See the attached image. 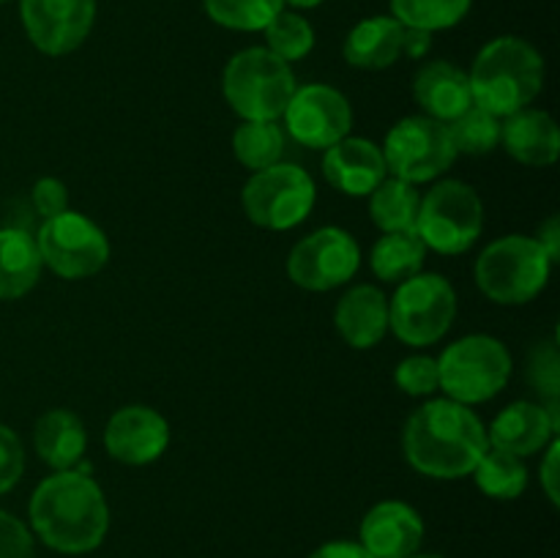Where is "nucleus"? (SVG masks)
Listing matches in <instances>:
<instances>
[{
	"label": "nucleus",
	"mask_w": 560,
	"mask_h": 558,
	"mask_svg": "<svg viewBox=\"0 0 560 558\" xmlns=\"http://www.w3.org/2000/svg\"><path fill=\"white\" fill-rule=\"evenodd\" d=\"M31 528L38 539L66 556L96 550L109 528V509L102 487L82 470H55L33 490Z\"/></svg>",
	"instance_id": "f257e3e1"
},
{
	"label": "nucleus",
	"mask_w": 560,
	"mask_h": 558,
	"mask_svg": "<svg viewBox=\"0 0 560 558\" xmlns=\"http://www.w3.org/2000/svg\"><path fill=\"white\" fill-rule=\"evenodd\" d=\"M490 449L479 416L454 399H432L416 408L402 432L405 460L432 479H463L474 474Z\"/></svg>",
	"instance_id": "f03ea898"
},
{
	"label": "nucleus",
	"mask_w": 560,
	"mask_h": 558,
	"mask_svg": "<svg viewBox=\"0 0 560 558\" xmlns=\"http://www.w3.org/2000/svg\"><path fill=\"white\" fill-rule=\"evenodd\" d=\"M468 77L474 104L495 118H509L528 109L545 88V58L525 38L501 36L481 47Z\"/></svg>",
	"instance_id": "7ed1b4c3"
},
{
	"label": "nucleus",
	"mask_w": 560,
	"mask_h": 558,
	"mask_svg": "<svg viewBox=\"0 0 560 558\" xmlns=\"http://www.w3.org/2000/svg\"><path fill=\"white\" fill-rule=\"evenodd\" d=\"M293 69L266 47H249L224 66L222 91L244 120H279L293 98Z\"/></svg>",
	"instance_id": "20e7f679"
},
{
	"label": "nucleus",
	"mask_w": 560,
	"mask_h": 558,
	"mask_svg": "<svg viewBox=\"0 0 560 558\" xmlns=\"http://www.w3.org/2000/svg\"><path fill=\"white\" fill-rule=\"evenodd\" d=\"M476 284L495 304H528L550 279L552 260L530 235H503L476 260Z\"/></svg>",
	"instance_id": "39448f33"
},
{
	"label": "nucleus",
	"mask_w": 560,
	"mask_h": 558,
	"mask_svg": "<svg viewBox=\"0 0 560 558\" xmlns=\"http://www.w3.org/2000/svg\"><path fill=\"white\" fill-rule=\"evenodd\" d=\"M438 372L448 399L459 405H479L506 388L512 377V356L501 339L470 334L443 350Z\"/></svg>",
	"instance_id": "423d86ee"
},
{
	"label": "nucleus",
	"mask_w": 560,
	"mask_h": 558,
	"mask_svg": "<svg viewBox=\"0 0 560 558\" xmlns=\"http://www.w3.org/2000/svg\"><path fill=\"white\" fill-rule=\"evenodd\" d=\"M481 228H485V206L479 191L465 181H443L421 197L416 233L427 249L441 255H463L479 241Z\"/></svg>",
	"instance_id": "0eeeda50"
},
{
	"label": "nucleus",
	"mask_w": 560,
	"mask_h": 558,
	"mask_svg": "<svg viewBox=\"0 0 560 558\" xmlns=\"http://www.w3.org/2000/svg\"><path fill=\"white\" fill-rule=\"evenodd\" d=\"M457 315V293L441 274H416L388 301V328L405 345L424 348L446 337Z\"/></svg>",
	"instance_id": "6e6552de"
},
{
	"label": "nucleus",
	"mask_w": 560,
	"mask_h": 558,
	"mask_svg": "<svg viewBox=\"0 0 560 558\" xmlns=\"http://www.w3.org/2000/svg\"><path fill=\"white\" fill-rule=\"evenodd\" d=\"M315 181L299 164H273L257 170L244 186V211L249 222L266 230H293L315 208Z\"/></svg>",
	"instance_id": "1a4fd4ad"
},
{
	"label": "nucleus",
	"mask_w": 560,
	"mask_h": 558,
	"mask_svg": "<svg viewBox=\"0 0 560 558\" xmlns=\"http://www.w3.org/2000/svg\"><path fill=\"white\" fill-rule=\"evenodd\" d=\"M42 263L63 279H88L109 260L107 233L85 213L66 211L44 219L36 235Z\"/></svg>",
	"instance_id": "9d476101"
},
{
	"label": "nucleus",
	"mask_w": 560,
	"mask_h": 558,
	"mask_svg": "<svg viewBox=\"0 0 560 558\" xmlns=\"http://www.w3.org/2000/svg\"><path fill=\"white\" fill-rule=\"evenodd\" d=\"M381 151L388 173L408 184H424V181L438 178L457 159L446 124L427 118V115H410L392 126Z\"/></svg>",
	"instance_id": "9b49d317"
},
{
	"label": "nucleus",
	"mask_w": 560,
	"mask_h": 558,
	"mask_svg": "<svg viewBox=\"0 0 560 558\" xmlns=\"http://www.w3.org/2000/svg\"><path fill=\"white\" fill-rule=\"evenodd\" d=\"M361 266V249L342 228H320L290 249L288 277L299 288L323 293L350 282Z\"/></svg>",
	"instance_id": "f8f14e48"
},
{
	"label": "nucleus",
	"mask_w": 560,
	"mask_h": 558,
	"mask_svg": "<svg viewBox=\"0 0 560 558\" xmlns=\"http://www.w3.org/2000/svg\"><path fill=\"white\" fill-rule=\"evenodd\" d=\"M282 118L295 142L326 151L350 135L353 109L337 88L315 82V85L295 88Z\"/></svg>",
	"instance_id": "ddd939ff"
},
{
	"label": "nucleus",
	"mask_w": 560,
	"mask_h": 558,
	"mask_svg": "<svg viewBox=\"0 0 560 558\" xmlns=\"http://www.w3.org/2000/svg\"><path fill=\"white\" fill-rule=\"evenodd\" d=\"M22 25L44 55H69L96 20V0H20Z\"/></svg>",
	"instance_id": "4468645a"
},
{
	"label": "nucleus",
	"mask_w": 560,
	"mask_h": 558,
	"mask_svg": "<svg viewBox=\"0 0 560 558\" xmlns=\"http://www.w3.org/2000/svg\"><path fill=\"white\" fill-rule=\"evenodd\" d=\"M170 443V425L148 405H126L115 410L104 430L109 457L124 465L156 463Z\"/></svg>",
	"instance_id": "2eb2a0df"
},
{
	"label": "nucleus",
	"mask_w": 560,
	"mask_h": 558,
	"mask_svg": "<svg viewBox=\"0 0 560 558\" xmlns=\"http://www.w3.org/2000/svg\"><path fill=\"white\" fill-rule=\"evenodd\" d=\"M359 534L372 558H410L424 542V520L410 503L381 501L364 514Z\"/></svg>",
	"instance_id": "dca6fc26"
},
{
	"label": "nucleus",
	"mask_w": 560,
	"mask_h": 558,
	"mask_svg": "<svg viewBox=\"0 0 560 558\" xmlns=\"http://www.w3.org/2000/svg\"><path fill=\"white\" fill-rule=\"evenodd\" d=\"M323 175L334 189L350 197H370L375 186L388 175L381 146L364 137H345L326 148Z\"/></svg>",
	"instance_id": "f3484780"
},
{
	"label": "nucleus",
	"mask_w": 560,
	"mask_h": 558,
	"mask_svg": "<svg viewBox=\"0 0 560 558\" xmlns=\"http://www.w3.org/2000/svg\"><path fill=\"white\" fill-rule=\"evenodd\" d=\"M558 427L560 419L552 416L545 405L523 399V403L509 405L506 410L495 416V421L487 430V441H490V446L514 454V457H530L556 438Z\"/></svg>",
	"instance_id": "a211bd4d"
},
{
	"label": "nucleus",
	"mask_w": 560,
	"mask_h": 558,
	"mask_svg": "<svg viewBox=\"0 0 560 558\" xmlns=\"http://www.w3.org/2000/svg\"><path fill=\"white\" fill-rule=\"evenodd\" d=\"M413 96L427 118H435L441 124H448L474 104L468 71L448 60H432L421 66L413 80Z\"/></svg>",
	"instance_id": "6ab92c4d"
},
{
	"label": "nucleus",
	"mask_w": 560,
	"mask_h": 558,
	"mask_svg": "<svg viewBox=\"0 0 560 558\" xmlns=\"http://www.w3.org/2000/svg\"><path fill=\"white\" fill-rule=\"evenodd\" d=\"M334 326L350 348H375L388 332V299L375 284H359L339 299Z\"/></svg>",
	"instance_id": "aec40b11"
},
{
	"label": "nucleus",
	"mask_w": 560,
	"mask_h": 558,
	"mask_svg": "<svg viewBox=\"0 0 560 558\" xmlns=\"http://www.w3.org/2000/svg\"><path fill=\"white\" fill-rule=\"evenodd\" d=\"M501 142L512 159L528 167H550L558 162L560 131L550 113L520 109L501 124Z\"/></svg>",
	"instance_id": "412c9836"
},
{
	"label": "nucleus",
	"mask_w": 560,
	"mask_h": 558,
	"mask_svg": "<svg viewBox=\"0 0 560 558\" xmlns=\"http://www.w3.org/2000/svg\"><path fill=\"white\" fill-rule=\"evenodd\" d=\"M33 446L38 457L55 470H71L82 463L88 446V432L80 416L66 408L47 410L36 421L33 430Z\"/></svg>",
	"instance_id": "4be33fe9"
},
{
	"label": "nucleus",
	"mask_w": 560,
	"mask_h": 558,
	"mask_svg": "<svg viewBox=\"0 0 560 558\" xmlns=\"http://www.w3.org/2000/svg\"><path fill=\"white\" fill-rule=\"evenodd\" d=\"M405 25L394 16H370L345 38V60L355 69H388L402 55Z\"/></svg>",
	"instance_id": "5701e85b"
},
{
	"label": "nucleus",
	"mask_w": 560,
	"mask_h": 558,
	"mask_svg": "<svg viewBox=\"0 0 560 558\" xmlns=\"http://www.w3.org/2000/svg\"><path fill=\"white\" fill-rule=\"evenodd\" d=\"M42 255L33 235L25 230H0V301L22 299L42 277Z\"/></svg>",
	"instance_id": "b1692460"
},
{
	"label": "nucleus",
	"mask_w": 560,
	"mask_h": 558,
	"mask_svg": "<svg viewBox=\"0 0 560 558\" xmlns=\"http://www.w3.org/2000/svg\"><path fill=\"white\" fill-rule=\"evenodd\" d=\"M427 246L416 230H402V233H383V239L372 246L370 266L377 279L383 282H405V279L421 274L424 266Z\"/></svg>",
	"instance_id": "393cba45"
},
{
	"label": "nucleus",
	"mask_w": 560,
	"mask_h": 558,
	"mask_svg": "<svg viewBox=\"0 0 560 558\" xmlns=\"http://www.w3.org/2000/svg\"><path fill=\"white\" fill-rule=\"evenodd\" d=\"M421 195L416 184H408L402 178H383L370 195V213L372 222L383 233H402V230H416L419 219Z\"/></svg>",
	"instance_id": "a878e982"
},
{
	"label": "nucleus",
	"mask_w": 560,
	"mask_h": 558,
	"mask_svg": "<svg viewBox=\"0 0 560 558\" xmlns=\"http://www.w3.org/2000/svg\"><path fill=\"white\" fill-rule=\"evenodd\" d=\"M476 485L485 496L495 498V501H512L520 498L528 487V468H525L523 457L501 452V449L490 446L479 465L474 468Z\"/></svg>",
	"instance_id": "bb28decb"
},
{
	"label": "nucleus",
	"mask_w": 560,
	"mask_h": 558,
	"mask_svg": "<svg viewBox=\"0 0 560 558\" xmlns=\"http://www.w3.org/2000/svg\"><path fill=\"white\" fill-rule=\"evenodd\" d=\"M233 153L244 167L266 170L282 162L284 131L277 120H244L233 135Z\"/></svg>",
	"instance_id": "cd10ccee"
},
{
	"label": "nucleus",
	"mask_w": 560,
	"mask_h": 558,
	"mask_svg": "<svg viewBox=\"0 0 560 558\" xmlns=\"http://www.w3.org/2000/svg\"><path fill=\"white\" fill-rule=\"evenodd\" d=\"M474 0H392L394 20L416 31H446L468 16Z\"/></svg>",
	"instance_id": "c85d7f7f"
},
{
	"label": "nucleus",
	"mask_w": 560,
	"mask_h": 558,
	"mask_svg": "<svg viewBox=\"0 0 560 558\" xmlns=\"http://www.w3.org/2000/svg\"><path fill=\"white\" fill-rule=\"evenodd\" d=\"M452 137L454 151L468 153V156H485L501 142V118L481 109L479 104H470L463 115L446 124Z\"/></svg>",
	"instance_id": "c756f323"
},
{
	"label": "nucleus",
	"mask_w": 560,
	"mask_h": 558,
	"mask_svg": "<svg viewBox=\"0 0 560 558\" xmlns=\"http://www.w3.org/2000/svg\"><path fill=\"white\" fill-rule=\"evenodd\" d=\"M202 5L217 25L252 33L262 31L284 9V0H202Z\"/></svg>",
	"instance_id": "7c9ffc66"
},
{
	"label": "nucleus",
	"mask_w": 560,
	"mask_h": 558,
	"mask_svg": "<svg viewBox=\"0 0 560 558\" xmlns=\"http://www.w3.org/2000/svg\"><path fill=\"white\" fill-rule=\"evenodd\" d=\"M262 31H266V49H271L284 63L306 58L312 47H315V31H312V25L299 11L282 9Z\"/></svg>",
	"instance_id": "2f4dec72"
},
{
	"label": "nucleus",
	"mask_w": 560,
	"mask_h": 558,
	"mask_svg": "<svg viewBox=\"0 0 560 558\" xmlns=\"http://www.w3.org/2000/svg\"><path fill=\"white\" fill-rule=\"evenodd\" d=\"M528 381L536 392L547 397V410L558 416V388H560V356L556 342L536 345L528 361Z\"/></svg>",
	"instance_id": "473e14b6"
},
{
	"label": "nucleus",
	"mask_w": 560,
	"mask_h": 558,
	"mask_svg": "<svg viewBox=\"0 0 560 558\" xmlns=\"http://www.w3.org/2000/svg\"><path fill=\"white\" fill-rule=\"evenodd\" d=\"M394 381L410 397H427V394L441 388V372H438V359L432 356H408L397 364Z\"/></svg>",
	"instance_id": "72a5a7b5"
},
{
	"label": "nucleus",
	"mask_w": 560,
	"mask_h": 558,
	"mask_svg": "<svg viewBox=\"0 0 560 558\" xmlns=\"http://www.w3.org/2000/svg\"><path fill=\"white\" fill-rule=\"evenodd\" d=\"M25 470V452L11 427L0 425V496L9 492Z\"/></svg>",
	"instance_id": "f704fd0d"
},
{
	"label": "nucleus",
	"mask_w": 560,
	"mask_h": 558,
	"mask_svg": "<svg viewBox=\"0 0 560 558\" xmlns=\"http://www.w3.org/2000/svg\"><path fill=\"white\" fill-rule=\"evenodd\" d=\"M0 558H33L31 531L3 509H0Z\"/></svg>",
	"instance_id": "c9c22d12"
},
{
	"label": "nucleus",
	"mask_w": 560,
	"mask_h": 558,
	"mask_svg": "<svg viewBox=\"0 0 560 558\" xmlns=\"http://www.w3.org/2000/svg\"><path fill=\"white\" fill-rule=\"evenodd\" d=\"M33 206L42 213V219L60 217V213L69 211V189H66L63 181L47 175L33 186Z\"/></svg>",
	"instance_id": "e433bc0d"
},
{
	"label": "nucleus",
	"mask_w": 560,
	"mask_h": 558,
	"mask_svg": "<svg viewBox=\"0 0 560 558\" xmlns=\"http://www.w3.org/2000/svg\"><path fill=\"white\" fill-rule=\"evenodd\" d=\"M558 460H560V441L552 438L547 443V454H545V463H541V487H545L547 498H550L552 507L560 503V474H558Z\"/></svg>",
	"instance_id": "4c0bfd02"
},
{
	"label": "nucleus",
	"mask_w": 560,
	"mask_h": 558,
	"mask_svg": "<svg viewBox=\"0 0 560 558\" xmlns=\"http://www.w3.org/2000/svg\"><path fill=\"white\" fill-rule=\"evenodd\" d=\"M310 558H372L359 542H328V545L317 547Z\"/></svg>",
	"instance_id": "58836bf2"
},
{
	"label": "nucleus",
	"mask_w": 560,
	"mask_h": 558,
	"mask_svg": "<svg viewBox=\"0 0 560 558\" xmlns=\"http://www.w3.org/2000/svg\"><path fill=\"white\" fill-rule=\"evenodd\" d=\"M432 47V33L427 31H416V27H405V38H402V55L408 58H424Z\"/></svg>",
	"instance_id": "ea45409f"
},
{
	"label": "nucleus",
	"mask_w": 560,
	"mask_h": 558,
	"mask_svg": "<svg viewBox=\"0 0 560 558\" xmlns=\"http://www.w3.org/2000/svg\"><path fill=\"white\" fill-rule=\"evenodd\" d=\"M541 244V249L550 255L552 263H558L560 257V219L558 217H550L545 224L539 228V239H536Z\"/></svg>",
	"instance_id": "a19ab883"
},
{
	"label": "nucleus",
	"mask_w": 560,
	"mask_h": 558,
	"mask_svg": "<svg viewBox=\"0 0 560 558\" xmlns=\"http://www.w3.org/2000/svg\"><path fill=\"white\" fill-rule=\"evenodd\" d=\"M323 0H284V5H295V9H315Z\"/></svg>",
	"instance_id": "79ce46f5"
},
{
	"label": "nucleus",
	"mask_w": 560,
	"mask_h": 558,
	"mask_svg": "<svg viewBox=\"0 0 560 558\" xmlns=\"http://www.w3.org/2000/svg\"><path fill=\"white\" fill-rule=\"evenodd\" d=\"M410 558H441V556H410Z\"/></svg>",
	"instance_id": "37998d69"
},
{
	"label": "nucleus",
	"mask_w": 560,
	"mask_h": 558,
	"mask_svg": "<svg viewBox=\"0 0 560 558\" xmlns=\"http://www.w3.org/2000/svg\"><path fill=\"white\" fill-rule=\"evenodd\" d=\"M0 3H5V0H0Z\"/></svg>",
	"instance_id": "c03bdc74"
}]
</instances>
